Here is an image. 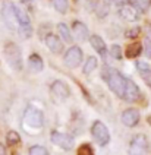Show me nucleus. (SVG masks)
<instances>
[{
    "instance_id": "27",
    "label": "nucleus",
    "mask_w": 151,
    "mask_h": 155,
    "mask_svg": "<svg viewBox=\"0 0 151 155\" xmlns=\"http://www.w3.org/2000/svg\"><path fill=\"white\" fill-rule=\"evenodd\" d=\"M142 51L147 56V59H151V38L150 37H145L144 41H142Z\"/></svg>"
},
{
    "instance_id": "21",
    "label": "nucleus",
    "mask_w": 151,
    "mask_h": 155,
    "mask_svg": "<svg viewBox=\"0 0 151 155\" xmlns=\"http://www.w3.org/2000/svg\"><path fill=\"white\" fill-rule=\"evenodd\" d=\"M131 2H132V6L136 9L138 13H141V15L147 13L151 8V0H131Z\"/></svg>"
},
{
    "instance_id": "30",
    "label": "nucleus",
    "mask_w": 151,
    "mask_h": 155,
    "mask_svg": "<svg viewBox=\"0 0 151 155\" xmlns=\"http://www.w3.org/2000/svg\"><path fill=\"white\" fill-rule=\"evenodd\" d=\"M139 32H141V28L139 26H133L132 29H128L125 32V38H136L139 35Z\"/></svg>"
},
{
    "instance_id": "9",
    "label": "nucleus",
    "mask_w": 151,
    "mask_h": 155,
    "mask_svg": "<svg viewBox=\"0 0 151 155\" xmlns=\"http://www.w3.org/2000/svg\"><path fill=\"white\" fill-rule=\"evenodd\" d=\"M50 94L56 101H66L71 95V89L63 81H54L50 86Z\"/></svg>"
},
{
    "instance_id": "32",
    "label": "nucleus",
    "mask_w": 151,
    "mask_h": 155,
    "mask_svg": "<svg viewBox=\"0 0 151 155\" xmlns=\"http://www.w3.org/2000/svg\"><path fill=\"white\" fill-rule=\"evenodd\" d=\"M139 75H141V78L144 79V82H145V84L151 88V68L148 70H145V72L139 73Z\"/></svg>"
},
{
    "instance_id": "19",
    "label": "nucleus",
    "mask_w": 151,
    "mask_h": 155,
    "mask_svg": "<svg viewBox=\"0 0 151 155\" xmlns=\"http://www.w3.org/2000/svg\"><path fill=\"white\" fill-rule=\"evenodd\" d=\"M142 53V44L141 43H131L126 45L125 50V56L126 59H138V56Z\"/></svg>"
},
{
    "instance_id": "2",
    "label": "nucleus",
    "mask_w": 151,
    "mask_h": 155,
    "mask_svg": "<svg viewBox=\"0 0 151 155\" xmlns=\"http://www.w3.org/2000/svg\"><path fill=\"white\" fill-rule=\"evenodd\" d=\"M3 56L6 59V63L9 64L10 69H13L15 72H21L24 68L22 63V51L19 48L18 44L15 43H6L5 48H3Z\"/></svg>"
},
{
    "instance_id": "1",
    "label": "nucleus",
    "mask_w": 151,
    "mask_h": 155,
    "mask_svg": "<svg viewBox=\"0 0 151 155\" xmlns=\"http://www.w3.org/2000/svg\"><path fill=\"white\" fill-rule=\"evenodd\" d=\"M101 79L104 81L109 86V89L119 97L120 100L123 98L125 94V88H126V82H128V78L123 76L119 70L110 68L109 64H106L103 69H101Z\"/></svg>"
},
{
    "instance_id": "22",
    "label": "nucleus",
    "mask_w": 151,
    "mask_h": 155,
    "mask_svg": "<svg viewBox=\"0 0 151 155\" xmlns=\"http://www.w3.org/2000/svg\"><path fill=\"white\" fill-rule=\"evenodd\" d=\"M16 31H18L19 37L22 40H28V38L32 37V25H31V22L29 24H21V25H18Z\"/></svg>"
},
{
    "instance_id": "24",
    "label": "nucleus",
    "mask_w": 151,
    "mask_h": 155,
    "mask_svg": "<svg viewBox=\"0 0 151 155\" xmlns=\"http://www.w3.org/2000/svg\"><path fill=\"white\" fill-rule=\"evenodd\" d=\"M15 13H16V19H18V25H21V24H29L31 22V19H29L27 12L22 10L21 8H18V6H15Z\"/></svg>"
},
{
    "instance_id": "17",
    "label": "nucleus",
    "mask_w": 151,
    "mask_h": 155,
    "mask_svg": "<svg viewBox=\"0 0 151 155\" xmlns=\"http://www.w3.org/2000/svg\"><path fill=\"white\" fill-rule=\"evenodd\" d=\"M110 6H112V3L109 0H98V2H96L94 12H96L97 18H100V19L106 18L110 13Z\"/></svg>"
},
{
    "instance_id": "7",
    "label": "nucleus",
    "mask_w": 151,
    "mask_h": 155,
    "mask_svg": "<svg viewBox=\"0 0 151 155\" xmlns=\"http://www.w3.org/2000/svg\"><path fill=\"white\" fill-rule=\"evenodd\" d=\"M50 140L56 147L62 148L65 151H71L72 148L75 147V139H73V136L68 135V133H62V132H56V130L52 132Z\"/></svg>"
},
{
    "instance_id": "5",
    "label": "nucleus",
    "mask_w": 151,
    "mask_h": 155,
    "mask_svg": "<svg viewBox=\"0 0 151 155\" xmlns=\"http://www.w3.org/2000/svg\"><path fill=\"white\" fill-rule=\"evenodd\" d=\"M84 59V51L79 45H72L71 48H68V51L63 56V63L69 68V69H76L82 63Z\"/></svg>"
},
{
    "instance_id": "25",
    "label": "nucleus",
    "mask_w": 151,
    "mask_h": 155,
    "mask_svg": "<svg viewBox=\"0 0 151 155\" xmlns=\"http://www.w3.org/2000/svg\"><path fill=\"white\" fill-rule=\"evenodd\" d=\"M6 142H8V145H18L19 142H21L19 133L15 132V130H9L8 135H6Z\"/></svg>"
},
{
    "instance_id": "8",
    "label": "nucleus",
    "mask_w": 151,
    "mask_h": 155,
    "mask_svg": "<svg viewBox=\"0 0 151 155\" xmlns=\"http://www.w3.org/2000/svg\"><path fill=\"white\" fill-rule=\"evenodd\" d=\"M148 152V138L144 133L133 135L129 143V154L138 155V154H147Z\"/></svg>"
},
{
    "instance_id": "14",
    "label": "nucleus",
    "mask_w": 151,
    "mask_h": 155,
    "mask_svg": "<svg viewBox=\"0 0 151 155\" xmlns=\"http://www.w3.org/2000/svg\"><path fill=\"white\" fill-rule=\"evenodd\" d=\"M119 16L122 18L123 21H126V22H136L138 18H139V13L132 5H126L125 3L119 9Z\"/></svg>"
},
{
    "instance_id": "23",
    "label": "nucleus",
    "mask_w": 151,
    "mask_h": 155,
    "mask_svg": "<svg viewBox=\"0 0 151 155\" xmlns=\"http://www.w3.org/2000/svg\"><path fill=\"white\" fill-rule=\"evenodd\" d=\"M52 5L56 9V12H59L60 15H65L69 9V2L68 0H52Z\"/></svg>"
},
{
    "instance_id": "13",
    "label": "nucleus",
    "mask_w": 151,
    "mask_h": 155,
    "mask_svg": "<svg viewBox=\"0 0 151 155\" xmlns=\"http://www.w3.org/2000/svg\"><path fill=\"white\" fill-rule=\"evenodd\" d=\"M72 35H73V40H78L79 43H84V41H88L89 38V31L87 25L84 22H73L72 25Z\"/></svg>"
},
{
    "instance_id": "33",
    "label": "nucleus",
    "mask_w": 151,
    "mask_h": 155,
    "mask_svg": "<svg viewBox=\"0 0 151 155\" xmlns=\"http://www.w3.org/2000/svg\"><path fill=\"white\" fill-rule=\"evenodd\" d=\"M112 5H115V6H122L123 5V0H109Z\"/></svg>"
},
{
    "instance_id": "26",
    "label": "nucleus",
    "mask_w": 151,
    "mask_h": 155,
    "mask_svg": "<svg viewBox=\"0 0 151 155\" xmlns=\"http://www.w3.org/2000/svg\"><path fill=\"white\" fill-rule=\"evenodd\" d=\"M110 54H112V57L116 59V60H122V57H123L122 47H120V45H117V44H113V45L110 47Z\"/></svg>"
},
{
    "instance_id": "12",
    "label": "nucleus",
    "mask_w": 151,
    "mask_h": 155,
    "mask_svg": "<svg viewBox=\"0 0 151 155\" xmlns=\"http://www.w3.org/2000/svg\"><path fill=\"white\" fill-rule=\"evenodd\" d=\"M44 43H45V45H47V48L53 53V54H60V53H63L65 45H63V40L59 35L47 34L44 38Z\"/></svg>"
},
{
    "instance_id": "18",
    "label": "nucleus",
    "mask_w": 151,
    "mask_h": 155,
    "mask_svg": "<svg viewBox=\"0 0 151 155\" xmlns=\"http://www.w3.org/2000/svg\"><path fill=\"white\" fill-rule=\"evenodd\" d=\"M57 32H59V37L62 38L65 43H68V44H72V43H73V35H72L71 28L66 25L65 22L57 24Z\"/></svg>"
},
{
    "instance_id": "4",
    "label": "nucleus",
    "mask_w": 151,
    "mask_h": 155,
    "mask_svg": "<svg viewBox=\"0 0 151 155\" xmlns=\"http://www.w3.org/2000/svg\"><path fill=\"white\" fill-rule=\"evenodd\" d=\"M91 136L97 142L100 147H106L110 142V132L107 129V126L100 120H96L91 126Z\"/></svg>"
},
{
    "instance_id": "10",
    "label": "nucleus",
    "mask_w": 151,
    "mask_h": 155,
    "mask_svg": "<svg viewBox=\"0 0 151 155\" xmlns=\"http://www.w3.org/2000/svg\"><path fill=\"white\" fill-rule=\"evenodd\" d=\"M139 98H141V89L138 88V85L133 82L132 79L128 78L126 88H125V94L122 100L126 101V103H136Z\"/></svg>"
},
{
    "instance_id": "20",
    "label": "nucleus",
    "mask_w": 151,
    "mask_h": 155,
    "mask_svg": "<svg viewBox=\"0 0 151 155\" xmlns=\"http://www.w3.org/2000/svg\"><path fill=\"white\" fill-rule=\"evenodd\" d=\"M97 66H98L97 57H94V56H89L88 59L85 60L84 66H82V73H84V75H89V73H92L94 70L97 69Z\"/></svg>"
},
{
    "instance_id": "28",
    "label": "nucleus",
    "mask_w": 151,
    "mask_h": 155,
    "mask_svg": "<svg viewBox=\"0 0 151 155\" xmlns=\"http://www.w3.org/2000/svg\"><path fill=\"white\" fill-rule=\"evenodd\" d=\"M28 152L31 155H47L49 154V151H47L44 147H41V145H34V147H31Z\"/></svg>"
},
{
    "instance_id": "3",
    "label": "nucleus",
    "mask_w": 151,
    "mask_h": 155,
    "mask_svg": "<svg viewBox=\"0 0 151 155\" xmlns=\"http://www.w3.org/2000/svg\"><path fill=\"white\" fill-rule=\"evenodd\" d=\"M24 123L28 127L41 129L44 126V113L34 105H28L24 111Z\"/></svg>"
},
{
    "instance_id": "16",
    "label": "nucleus",
    "mask_w": 151,
    "mask_h": 155,
    "mask_svg": "<svg viewBox=\"0 0 151 155\" xmlns=\"http://www.w3.org/2000/svg\"><path fill=\"white\" fill-rule=\"evenodd\" d=\"M28 68L32 73H40L44 69V61L38 54H31L28 57Z\"/></svg>"
},
{
    "instance_id": "35",
    "label": "nucleus",
    "mask_w": 151,
    "mask_h": 155,
    "mask_svg": "<svg viewBox=\"0 0 151 155\" xmlns=\"http://www.w3.org/2000/svg\"><path fill=\"white\" fill-rule=\"evenodd\" d=\"M22 3H24V5H27L28 8H31V0H22Z\"/></svg>"
},
{
    "instance_id": "34",
    "label": "nucleus",
    "mask_w": 151,
    "mask_h": 155,
    "mask_svg": "<svg viewBox=\"0 0 151 155\" xmlns=\"http://www.w3.org/2000/svg\"><path fill=\"white\" fill-rule=\"evenodd\" d=\"M0 154H6V148L0 143Z\"/></svg>"
},
{
    "instance_id": "29",
    "label": "nucleus",
    "mask_w": 151,
    "mask_h": 155,
    "mask_svg": "<svg viewBox=\"0 0 151 155\" xmlns=\"http://www.w3.org/2000/svg\"><path fill=\"white\" fill-rule=\"evenodd\" d=\"M78 154L79 155H91L94 154V148L91 147V143H84L78 148Z\"/></svg>"
},
{
    "instance_id": "6",
    "label": "nucleus",
    "mask_w": 151,
    "mask_h": 155,
    "mask_svg": "<svg viewBox=\"0 0 151 155\" xmlns=\"http://www.w3.org/2000/svg\"><path fill=\"white\" fill-rule=\"evenodd\" d=\"M2 19L6 24V26L16 31L18 29V19H16V13H15V5L12 2H5L2 6Z\"/></svg>"
},
{
    "instance_id": "31",
    "label": "nucleus",
    "mask_w": 151,
    "mask_h": 155,
    "mask_svg": "<svg viewBox=\"0 0 151 155\" xmlns=\"http://www.w3.org/2000/svg\"><path fill=\"white\" fill-rule=\"evenodd\" d=\"M135 66H136V69H138L139 73H142V72H145V70H148L151 68L150 63H147V61H144V60H136Z\"/></svg>"
},
{
    "instance_id": "15",
    "label": "nucleus",
    "mask_w": 151,
    "mask_h": 155,
    "mask_svg": "<svg viewBox=\"0 0 151 155\" xmlns=\"http://www.w3.org/2000/svg\"><path fill=\"white\" fill-rule=\"evenodd\" d=\"M88 41L89 44H91V47L96 50V51L104 59L107 56V47H106V43H104V40L100 37V35L97 34H94V35H89V38H88Z\"/></svg>"
},
{
    "instance_id": "36",
    "label": "nucleus",
    "mask_w": 151,
    "mask_h": 155,
    "mask_svg": "<svg viewBox=\"0 0 151 155\" xmlns=\"http://www.w3.org/2000/svg\"><path fill=\"white\" fill-rule=\"evenodd\" d=\"M148 34H150V37H151V24H148Z\"/></svg>"
},
{
    "instance_id": "11",
    "label": "nucleus",
    "mask_w": 151,
    "mask_h": 155,
    "mask_svg": "<svg viewBox=\"0 0 151 155\" xmlns=\"http://www.w3.org/2000/svg\"><path fill=\"white\" fill-rule=\"evenodd\" d=\"M139 111L136 108H126L120 114V121L126 127H135L139 123Z\"/></svg>"
}]
</instances>
